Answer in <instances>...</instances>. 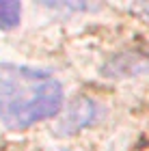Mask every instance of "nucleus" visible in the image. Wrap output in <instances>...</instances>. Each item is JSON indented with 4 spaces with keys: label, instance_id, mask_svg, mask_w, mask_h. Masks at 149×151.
Wrapping results in <instances>:
<instances>
[{
    "label": "nucleus",
    "instance_id": "f257e3e1",
    "mask_svg": "<svg viewBox=\"0 0 149 151\" xmlns=\"http://www.w3.org/2000/svg\"><path fill=\"white\" fill-rule=\"evenodd\" d=\"M63 84L52 73L24 65L0 63V123L28 129L63 108Z\"/></svg>",
    "mask_w": 149,
    "mask_h": 151
},
{
    "label": "nucleus",
    "instance_id": "f03ea898",
    "mask_svg": "<svg viewBox=\"0 0 149 151\" xmlns=\"http://www.w3.org/2000/svg\"><path fill=\"white\" fill-rule=\"evenodd\" d=\"M97 114H99V110H97L95 99L86 97V95L76 97L69 104V108L65 110V114L60 116L56 132L63 134V136H71V134L80 132V129L89 127L91 123L97 119Z\"/></svg>",
    "mask_w": 149,
    "mask_h": 151
},
{
    "label": "nucleus",
    "instance_id": "7ed1b4c3",
    "mask_svg": "<svg viewBox=\"0 0 149 151\" xmlns=\"http://www.w3.org/2000/svg\"><path fill=\"white\" fill-rule=\"evenodd\" d=\"M22 19V4L17 0H0V28L11 30Z\"/></svg>",
    "mask_w": 149,
    "mask_h": 151
},
{
    "label": "nucleus",
    "instance_id": "20e7f679",
    "mask_svg": "<svg viewBox=\"0 0 149 151\" xmlns=\"http://www.w3.org/2000/svg\"><path fill=\"white\" fill-rule=\"evenodd\" d=\"M45 6H50V9H67V11L91 9V4H84V2H45Z\"/></svg>",
    "mask_w": 149,
    "mask_h": 151
},
{
    "label": "nucleus",
    "instance_id": "39448f33",
    "mask_svg": "<svg viewBox=\"0 0 149 151\" xmlns=\"http://www.w3.org/2000/svg\"><path fill=\"white\" fill-rule=\"evenodd\" d=\"M138 11H140V13H145V15L149 17V4H140V6H138Z\"/></svg>",
    "mask_w": 149,
    "mask_h": 151
},
{
    "label": "nucleus",
    "instance_id": "423d86ee",
    "mask_svg": "<svg viewBox=\"0 0 149 151\" xmlns=\"http://www.w3.org/2000/svg\"><path fill=\"white\" fill-rule=\"evenodd\" d=\"M63 151H69V149H63Z\"/></svg>",
    "mask_w": 149,
    "mask_h": 151
}]
</instances>
